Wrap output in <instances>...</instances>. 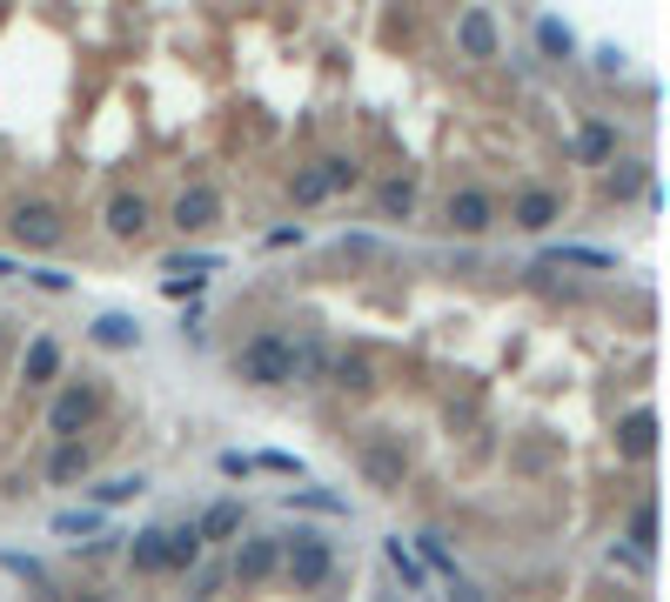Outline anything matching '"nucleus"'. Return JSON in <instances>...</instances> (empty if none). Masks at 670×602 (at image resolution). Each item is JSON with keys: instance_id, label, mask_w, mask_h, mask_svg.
I'll list each match as a JSON object with an SVG mask.
<instances>
[{"instance_id": "f257e3e1", "label": "nucleus", "mask_w": 670, "mask_h": 602, "mask_svg": "<svg viewBox=\"0 0 670 602\" xmlns=\"http://www.w3.org/2000/svg\"><path fill=\"white\" fill-rule=\"evenodd\" d=\"M235 369H242V382H255V388H282V382H295V342L282 329H262L242 355H235Z\"/></svg>"}, {"instance_id": "f03ea898", "label": "nucleus", "mask_w": 670, "mask_h": 602, "mask_svg": "<svg viewBox=\"0 0 670 602\" xmlns=\"http://www.w3.org/2000/svg\"><path fill=\"white\" fill-rule=\"evenodd\" d=\"M356 181H363V168H356V161L329 154V161H315V168H302V175L289 181V194H295V208H315V201H329V194L356 188Z\"/></svg>"}, {"instance_id": "7ed1b4c3", "label": "nucleus", "mask_w": 670, "mask_h": 602, "mask_svg": "<svg viewBox=\"0 0 670 602\" xmlns=\"http://www.w3.org/2000/svg\"><path fill=\"white\" fill-rule=\"evenodd\" d=\"M282 569H289V582L295 589H323L329 582V569H336V555H329V542L323 536H282Z\"/></svg>"}, {"instance_id": "20e7f679", "label": "nucleus", "mask_w": 670, "mask_h": 602, "mask_svg": "<svg viewBox=\"0 0 670 602\" xmlns=\"http://www.w3.org/2000/svg\"><path fill=\"white\" fill-rule=\"evenodd\" d=\"M94 409H101V395H94L88 382H74V388H61V395H54V409H48V428H54L61 441H81V428L94 422Z\"/></svg>"}, {"instance_id": "39448f33", "label": "nucleus", "mask_w": 670, "mask_h": 602, "mask_svg": "<svg viewBox=\"0 0 670 602\" xmlns=\"http://www.w3.org/2000/svg\"><path fill=\"white\" fill-rule=\"evenodd\" d=\"M363 475L376 482V489H403V475H409L403 435H369V441H363Z\"/></svg>"}, {"instance_id": "423d86ee", "label": "nucleus", "mask_w": 670, "mask_h": 602, "mask_svg": "<svg viewBox=\"0 0 670 602\" xmlns=\"http://www.w3.org/2000/svg\"><path fill=\"white\" fill-rule=\"evenodd\" d=\"M275 569H282V536H249L242 549H235V562H228L235 582H268Z\"/></svg>"}, {"instance_id": "0eeeda50", "label": "nucleus", "mask_w": 670, "mask_h": 602, "mask_svg": "<svg viewBox=\"0 0 670 602\" xmlns=\"http://www.w3.org/2000/svg\"><path fill=\"white\" fill-rule=\"evenodd\" d=\"M215 215H222V194H215L208 181L181 188V201H175V228H181V234H202V228H208Z\"/></svg>"}, {"instance_id": "6e6552de", "label": "nucleus", "mask_w": 670, "mask_h": 602, "mask_svg": "<svg viewBox=\"0 0 670 602\" xmlns=\"http://www.w3.org/2000/svg\"><path fill=\"white\" fill-rule=\"evenodd\" d=\"M14 241H27V248H54V241H61V215L48 208V201H27V208H14Z\"/></svg>"}, {"instance_id": "1a4fd4ad", "label": "nucleus", "mask_w": 670, "mask_h": 602, "mask_svg": "<svg viewBox=\"0 0 670 602\" xmlns=\"http://www.w3.org/2000/svg\"><path fill=\"white\" fill-rule=\"evenodd\" d=\"M490 215H496L490 194H477V188H456V194H450V228H456V234H483Z\"/></svg>"}, {"instance_id": "9d476101", "label": "nucleus", "mask_w": 670, "mask_h": 602, "mask_svg": "<svg viewBox=\"0 0 670 602\" xmlns=\"http://www.w3.org/2000/svg\"><path fill=\"white\" fill-rule=\"evenodd\" d=\"M617 449L644 462V456L657 449V415H650V409H630V415L617 422Z\"/></svg>"}, {"instance_id": "9b49d317", "label": "nucleus", "mask_w": 670, "mask_h": 602, "mask_svg": "<svg viewBox=\"0 0 670 602\" xmlns=\"http://www.w3.org/2000/svg\"><path fill=\"white\" fill-rule=\"evenodd\" d=\"M128 562H135V576H162L168 569V529H141L128 542Z\"/></svg>"}, {"instance_id": "f8f14e48", "label": "nucleus", "mask_w": 670, "mask_h": 602, "mask_svg": "<svg viewBox=\"0 0 670 602\" xmlns=\"http://www.w3.org/2000/svg\"><path fill=\"white\" fill-rule=\"evenodd\" d=\"M54 375H61V348H54L48 335H34V342H27V361H21V382L41 388V382H54Z\"/></svg>"}, {"instance_id": "ddd939ff", "label": "nucleus", "mask_w": 670, "mask_h": 602, "mask_svg": "<svg viewBox=\"0 0 670 602\" xmlns=\"http://www.w3.org/2000/svg\"><path fill=\"white\" fill-rule=\"evenodd\" d=\"M456 40H463V54H469V61H490V54H496V21H490L483 8H477V14H463Z\"/></svg>"}, {"instance_id": "4468645a", "label": "nucleus", "mask_w": 670, "mask_h": 602, "mask_svg": "<svg viewBox=\"0 0 670 602\" xmlns=\"http://www.w3.org/2000/svg\"><path fill=\"white\" fill-rule=\"evenodd\" d=\"M94 342L101 348H135L141 342V321L122 315V308H108V315H94Z\"/></svg>"}, {"instance_id": "2eb2a0df", "label": "nucleus", "mask_w": 670, "mask_h": 602, "mask_svg": "<svg viewBox=\"0 0 670 602\" xmlns=\"http://www.w3.org/2000/svg\"><path fill=\"white\" fill-rule=\"evenodd\" d=\"M108 228L122 234V241H135V234L148 228V201H141V194H114V201H108Z\"/></svg>"}, {"instance_id": "dca6fc26", "label": "nucleus", "mask_w": 670, "mask_h": 602, "mask_svg": "<svg viewBox=\"0 0 670 602\" xmlns=\"http://www.w3.org/2000/svg\"><path fill=\"white\" fill-rule=\"evenodd\" d=\"M194 536H202V542H228V536H242V502H215L202 522H194Z\"/></svg>"}, {"instance_id": "f3484780", "label": "nucleus", "mask_w": 670, "mask_h": 602, "mask_svg": "<svg viewBox=\"0 0 670 602\" xmlns=\"http://www.w3.org/2000/svg\"><path fill=\"white\" fill-rule=\"evenodd\" d=\"M549 221H557V194H549V188H530V194L517 201V228H530V234H543Z\"/></svg>"}, {"instance_id": "a211bd4d", "label": "nucleus", "mask_w": 670, "mask_h": 602, "mask_svg": "<svg viewBox=\"0 0 670 602\" xmlns=\"http://www.w3.org/2000/svg\"><path fill=\"white\" fill-rule=\"evenodd\" d=\"M564 261H570V268H617L610 248H583V241H564V248L543 255V268H564Z\"/></svg>"}, {"instance_id": "6ab92c4d", "label": "nucleus", "mask_w": 670, "mask_h": 602, "mask_svg": "<svg viewBox=\"0 0 670 602\" xmlns=\"http://www.w3.org/2000/svg\"><path fill=\"white\" fill-rule=\"evenodd\" d=\"M88 441H54V456H48V475L54 482H74V475H88Z\"/></svg>"}, {"instance_id": "aec40b11", "label": "nucleus", "mask_w": 670, "mask_h": 602, "mask_svg": "<svg viewBox=\"0 0 670 602\" xmlns=\"http://www.w3.org/2000/svg\"><path fill=\"white\" fill-rule=\"evenodd\" d=\"M202 536H194V522H181V529H168V569H194L202 562Z\"/></svg>"}, {"instance_id": "412c9836", "label": "nucleus", "mask_w": 670, "mask_h": 602, "mask_svg": "<svg viewBox=\"0 0 670 602\" xmlns=\"http://www.w3.org/2000/svg\"><path fill=\"white\" fill-rule=\"evenodd\" d=\"M282 502L289 509H315V515H349V496H336V489H289Z\"/></svg>"}, {"instance_id": "4be33fe9", "label": "nucleus", "mask_w": 670, "mask_h": 602, "mask_svg": "<svg viewBox=\"0 0 670 602\" xmlns=\"http://www.w3.org/2000/svg\"><path fill=\"white\" fill-rule=\"evenodd\" d=\"M382 555H389V569L403 576V589H416V582H422V562H416V549H409L403 536H389V542H382Z\"/></svg>"}, {"instance_id": "5701e85b", "label": "nucleus", "mask_w": 670, "mask_h": 602, "mask_svg": "<svg viewBox=\"0 0 670 602\" xmlns=\"http://www.w3.org/2000/svg\"><path fill=\"white\" fill-rule=\"evenodd\" d=\"M577 154H583V161H610V154H617V135L604 128V120H590V128L577 135Z\"/></svg>"}, {"instance_id": "b1692460", "label": "nucleus", "mask_w": 670, "mask_h": 602, "mask_svg": "<svg viewBox=\"0 0 670 602\" xmlns=\"http://www.w3.org/2000/svg\"><path fill=\"white\" fill-rule=\"evenodd\" d=\"M409 208H416V181H409V175H396V181H382V215H396V221H403Z\"/></svg>"}, {"instance_id": "393cba45", "label": "nucleus", "mask_w": 670, "mask_h": 602, "mask_svg": "<svg viewBox=\"0 0 670 602\" xmlns=\"http://www.w3.org/2000/svg\"><path fill=\"white\" fill-rule=\"evenodd\" d=\"M141 489H148L141 475H114V482H101V489H94V502H101V509H114V502H135Z\"/></svg>"}, {"instance_id": "a878e982", "label": "nucleus", "mask_w": 670, "mask_h": 602, "mask_svg": "<svg viewBox=\"0 0 670 602\" xmlns=\"http://www.w3.org/2000/svg\"><path fill=\"white\" fill-rule=\"evenodd\" d=\"M101 529V509H61L54 515V536H94Z\"/></svg>"}, {"instance_id": "bb28decb", "label": "nucleus", "mask_w": 670, "mask_h": 602, "mask_svg": "<svg viewBox=\"0 0 670 602\" xmlns=\"http://www.w3.org/2000/svg\"><path fill=\"white\" fill-rule=\"evenodd\" d=\"M650 542H657V509L644 502L637 515H630V549H637V555H650Z\"/></svg>"}, {"instance_id": "cd10ccee", "label": "nucleus", "mask_w": 670, "mask_h": 602, "mask_svg": "<svg viewBox=\"0 0 670 602\" xmlns=\"http://www.w3.org/2000/svg\"><path fill=\"white\" fill-rule=\"evenodd\" d=\"M536 40H543V54H570L577 48V34L564 21H536Z\"/></svg>"}, {"instance_id": "c85d7f7f", "label": "nucleus", "mask_w": 670, "mask_h": 602, "mask_svg": "<svg viewBox=\"0 0 670 602\" xmlns=\"http://www.w3.org/2000/svg\"><path fill=\"white\" fill-rule=\"evenodd\" d=\"M336 388H369V361L342 355V361H336Z\"/></svg>"}, {"instance_id": "c756f323", "label": "nucleus", "mask_w": 670, "mask_h": 602, "mask_svg": "<svg viewBox=\"0 0 670 602\" xmlns=\"http://www.w3.org/2000/svg\"><path fill=\"white\" fill-rule=\"evenodd\" d=\"M27 281H34L41 295H67V289H74V281H67L61 268H27Z\"/></svg>"}, {"instance_id": "7c9ffc66", "label": "nucleus", "mask_w": 670, "mask_h": 602, "mask_svg": "<svg viewBox=\"0 0 670 602\" xmlns=\"http://www.w3.org/2000/svg\"><path fill=\"white\" fill-rule=\"evenodd\" d=\"M255 469H268V475H302V462L295 456H282V449H268V456H249Z\"/></svg>"}, {"instance_id": "2f4dec72", "label": "nucleus", "mask_w": 670, "mask_h": 602, "mask_svg": "<svg viewBox=\"0 0 670 602\" xmlns=\"http://www.w3.org/2000/svg\"><path fill=\"white\" fill-rule=\"evenodd\" d=\"M0 569H14V576H27V582H41V562H34V555H8V549H0Z\"/></svg>"}, {"instance_id": "473e14b6", "label": "nucleus", "mask_w": 670, "mask_h": 602, "mask_svg": "<svg viewBox=\"0 0 670 602\" xmlns=\"http://www.w3.org/2000/svg\"><path fill=\"white\" fill-rule=\"evenodd\" d=\"M610 188H617V194H630V188H644V168H617V175H610Z\"/></svg>"}, {"instance_id": "72a5a7b5", "label": "nucleus", "mask_w": 670, "mask_h": 602, "mask_svg": "<svg viewBox=\"0 0 670 602\" xmlns=\"http://www.w3.org/2000/svg\"><path fill=\"white\" fill-rule=\"evenodd\" d=\"M450 602H483V589H477V582H463V576H450Z\"/></svg>"}, {"instance_id": "f704fd0d", "label": "nucleus", "mask_w": 670, "mask_h": 602, "mask_svg": "<svg viewBox=\"0 0 670 602\" xmlns=\"http://www.w3.org/2000/svg\"><path fill=\"white\" fill-rule=\"evenodd\" d=\"M249 469H255V462H249L242 449H228V456H222V475H249Z\"/></svg>"}, {"instance_id": "c9c22d12", "label": "nucleus", "mask_w": 670, "mask_h": 602, "mask_svg": "<svg viewBox=\"0 0 670 602\" xmlns=\"http://www.w3.org/2000/svg\"><path fill=\"white\" fill-rule=\"evenodd\" d=\"M14 274H21V268H14V261H8V255H0V281H14Z\"/></svg>"}, {"instance_id": "e433bc0d", "label": "nucleus", "mask_w": 670, "mask_h": 602, "mask_svg": "<svg viewBox=\"0 0 670 602\" xmlns=\"http://www.w3.org/2000/svg\"><path fill=\"white\" fill-rule=\"evenodd\" d=\"M81 602H101V595H81Z\"/></svg>"}]
</instances>
